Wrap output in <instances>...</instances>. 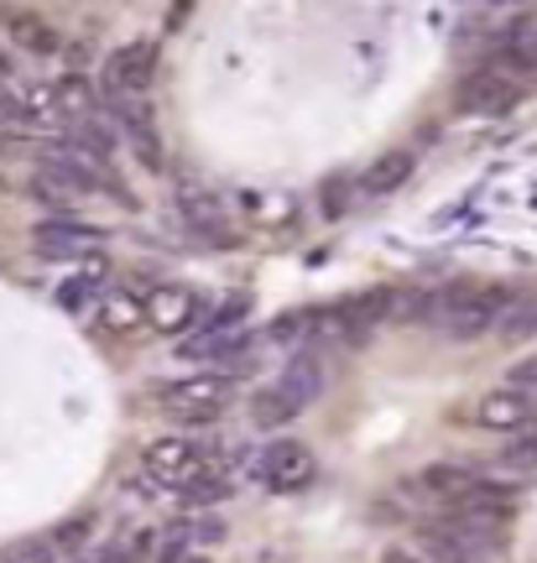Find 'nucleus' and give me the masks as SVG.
I'll return each instance as SVG.
<instances>
[{
	"instance_id": "f257e3e1",
	"label": "nucleus",
	"mask_w": 537,
	"mask_h": 563,
	"mask_svg": "<svg viewBox=\"0 0 537 563\" xmlns=\"http://www.w3.org/2000/svg\"><path fill=\"white\" fill-rule=\"evenodd\" d=\"M512 287H485V282H449L438 292H423L413 308H418L423 323H434L454 340H475V334H491L496 329V313L506 302Z\"/></svg>"
},
{
	"instance_id": "f03ea898",
	"label": "nucleus",
	"mask_w": 537,
	"mask_h": 563,
	"mask_svg": "<svg viewBox=\"0 0 537 563\" xmlns=\"http://www.w3.org/2000/svg\"><path fill=\"white\" fill-rule=\"evenodd\" d=\"M146 475L162 485H173V490H188V485H204V481H219L224 475V464L209 443H199L194 433H173V439H157L146 449Z\"/></svg>"
},
{
	"instance_id": "7ed1b4c3",
	"label": "nucleus",
	"mask_w": 537,
	"mask_h": 563,
	"mask_svg": "<svg viewBox=\"0 0 537 563\" xmlns=\"http://www.w3.org/2000/svg\"><path fill=\"white\" fill-rule=\"evenodd\" d=\"M527 74H517L512 63L501 58H485L475 74H464L459 84V110L464 115H501V110H512V104L527 95Z\"/></svg>"
},
{
	"instance_id": "20e7f679",
	"label": "nucleus",
	"mask_w": 537,
	"mask_h": 563,
	"mask_svg": "<svg viewBox=\"0 0 537 563\" xmlns=\"http://www.w3.org/2000/svg\"><path fill=\"white\" fill-rule=\"evenodd\" d=\"M162 412L178 422H215L224 407H230V382L219 371H199V376H183V382H167L157 391Z\"/></svg>"
},
{
	"instance_id": "39448f33",
	"label": "nucleus",
	"mask_w": 537,
	"mask_h": 563,
	"mask_svg": "<svg viewBox=\"0 0 537 563\" xmlns=\"http://www.w3.org/2000/svg\"><path fill=\"white\" fill-rule=\"evenodd\" d=\"M324 391V365L319 355H298V361L287 365L277 376V386H266L261 391V407H256V418L261 422H287V418H298L303 407L314 402Z\"/></svg>"
},
{
	"instance_id": "423d86ee",
	"label": "nucleus",
	"mask_w": 537,
	"mask_h": 563,
	"mask_svg": "<svg viewBox=\"0 0 537 563\" xmlns=\"http://www.w3.org/2000/svg\"><path fill=\"white\" fill-rule=\"evenodd\" d=\"M204 298H194L188 287H152V292H141V323L152 329V334H188V329H199L204 323Z\"/></svg>"
},
{
	"instance_id": "0eeeda50",
	"label": "nucleus",
	"mask_w": 537,
	"mask_h": 563,
	"mask_svg": "<svg viewBox=\"0 0 537 563\" xmlns=\"http://www.w3.org/2000/svg\"><path fill=\"white\" fill-rule=\"evenodd\" d=\"M319 475V460H314V449L298 439H277L272 449H261V481L282 490V496H298L308 490Z\"/></svg>"
},
{
	"instance_id": "6e6552de",
	"label": "nucleus",
	"mask_w": 537,
	"mask_h": 563,
	"mask_svg": "<svg viewBox=\"0 0 537 563\" xmlns=\"http://www.w3.org/2000/svg\"><path fill=\"white\" fill-rule=\"evenodd\" d=\"M157 79V42H125L105 63V89L110 95H146Z\"/></svg>"
},
{
	"instance_id": "1a4fd4ad",
	"label": "nucleus",
	"mask_w": 537,
	"mask_h": 563,
	"mask_svg": "<svg viewBox=\"0 0 537 563\" xmlns=\"http://www.w3.org/2000/svg\"><path fill=\"white\" fill-rule=\"evenodd\" d=\"M37 251L58 256V262H89L100 251V230L79 220H42L37 224Z\"/></svg>"
},
{
	"instance_id": "9d476101",
	"label": "nucleus",
	"mask_w": 537,
	"mask_h": 563,
	"mask_svg": "<svg viewBox=\"0 0 537 563\" xmlns=\"http://www.w3.org/2000/svg\"><path fill=\"white\" fill-rule=\"evenodd\" d=\"M533 412H537V402L522 386H496V391H485L475 402V422L491 428V433H517V428L533 422Z\"/></svg>"
},
{
	"instance_id": "9b49d317",
	"label": "nucleus",
	"mask_w": 537,
	"mask_h": 563,
	"mask_svg": "<svg viewBox=\"0 0 537 563\" xmlns=\"http://www.w3.org/2000/svg\"><path fill=\"white\" fill-rule=\"evenodd\" d=\"M491 58L512 63L517 74L533 79L537 74V11H527V16H517V21H506V26H501L496 42H491Z\"/></svg>"
},
{
	"instance_id": "f8f14e48",
	"label": "nucleus",
	"mask_w": 537,
	"mask_h": 563,
	"mask_svg": "<svg viewBox=\"0 0 537 563\" xmlns=\"http://www.w3.org/2000/svg\"><path fill=\"white\" fill-rule=\"evenodd\" d=\"M407 178H413V157H407V152H386V157H376L355 178V194H365V199H386V194H397Z\"/></svg>"
},
{
	"instance_id": "ddd939ff",
	"label": "nucleus",
	"mask_w": 537,
	"mask_h": 563,
	"mask_svg": "<svg viewBox=\"0 0 537 563\" xmlns=\"http://www.w3.org/2000/svg\"><path fill=\"white\" fill-rule=\"evenodd\" d=\"M95 319H100L105 334H120V340L136 334V329H146V323H141V292H120V287L116 292H105Z\"/></svg>"
},
{
	"instance_id": "4468645a",
	"label": "nucleus",
	"mask_w": 537,
	"mask_h": 563,
	"mask_svg": "<svg viewBox=\"0 0 537 563\" xmlns=\"http://www.w3.org/2000/svg\"><path fill=\"white\" fill-rule=\"evenodd\" d=\"M537 329V298L533 292H506V302H501V313H496V329L491 334H501V340H522V334H533Z\"/></svg>"
},
{
	"instance_id": "2eb2a0df",
	"label": "nucleus",
	"mask_w": 537,
	"mask_h": 563,
	"mask_svg": "<svg viewBox=\"0 0 537 563\" xmlns=\"http://www.w3.org/2000/svg\"><path fill=\"white\" fill-rule=\"evenodd\" d=\"M105 292H110V287H105V272H100V266H79V272H68V277H63L58 302L79 313V308H89V302L105 298Z\"/></svg>"
},
{
	"instance_id": "dca6fc26",
	"label": "nucleus",
	"mask_w": 537,
	"mask_h": 563,
	"mask_svg": "<svg viewBox=\"0 0 537 563\" xmlns=\"http://www.w3.org/2000/svg\"><path fill=\"white\" fill-rule=\"evenodd\" d=\"M11 42H17V47H26V53H53V47H58L53 26H42V21H32V16L11 21Z\"/></svg>"
},
{
	"instance_id": "f3484780",
	"label": "nucleus",
	"mask_w": 537,
	"mask_h": 563,
	"mask_svg": "<svg viewBox=\"0 0 537 563\" xmlns=\"http://www.w3.org/2000/svg\"><path fill=\"white\" fill-rule=\"evenodd\" d=\"M506 460L537 470V418L527 422V428H517V443H512V454H506Z\"/></svg>"
},
{
	"instance_id": "a211bd4d",
	"label": "nucleus",
	"mask_w": 537,
	"mask_h": 563,
	"mask_svg": "<svg viewBox=\"0 0 537 563\" xmlns=\"http://www.w3.org/2000/svg\"><path fill=\"white\" fill-rule=\"evenodd\" d=\"M0 84H11V58L0 53Z\"/></svg>"
},
{
	"instance_id": "6ab92c4d",
	"label": "nucleus",
	"mask_w": 537,
	"mask_h": 563,
	"mask_svg": "<svg viewBox=\"0 0 537 563\" xmlns=\"http://www.w3.org/2000/svg\"><path fill=\"white\" fill-rule=\"evenodd\" d=\"M496 5H512V0H496Z\"/></svg>"
},
{
	"instance_id": "aec40b11",
	"label": "nucleus",
	"mask_w": 537,
	"mask_h": 563,
	"mask_svg": "<svg viewBox=\"0 0 537 563\" xmlns=\"http://www.w3.org/2000/svg\"><path fill=\"white\" fill-rule=\"evenodd\" d=\"M194 563H199V559H194Z\"/></svg>"
}]
</instances>
